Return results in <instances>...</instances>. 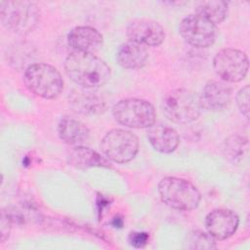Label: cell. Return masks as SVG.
<instances>
[{
  "label": "cell",
  "mask_w": 250,
  "mask_h": 250,
  "mask_svg": "<svg viewBox=\"0 0 250 250\" xmlns=\"http://www.w3.org/2000/svg\"><path fill=\"white\" fill-rule=\"evenodd\" d=\"M67 76L82 88L97 89L110 78V67L93 53L71 52L64 61Z\"/></svg>",
  "instance_id": "obj_1"
},
{
  "label": "cell",
  "mask_w": 250,
  "mask_h": 250,
  "mask_svg": "<svg viewBox=\"0 0 250 250\" xmlns=\"http://www.w3.org/2000/svg\"><path fill=\"white\" fill-rule=\"evenodd\" d=\"M157 190L161 200L179 211H191L198 207L201 194L198 188L188 180L165 177L158 183Z\"/></svg>",
  "instance_id": "obj_2"
},
{
  "label": "cell",
  "mask_w": 250,
  "mask_h": 250,
  "mask_svg": "<svg viewBox=\"0 0 250 250\" xmlns=\"http://www.w3.org/2000/svg\"><path fill=\"white\" fill-rule=\"evenodd\" d=\"M23 82L26 88L36 96L52 100L59 97L63 90V79L53 65L39 62L25 68Z\"/></svg>",
  "instance_id": "obj_3"
},
{
  "label": "cell",
  "mask_w": 250,
  "mask_h": 250,
  "mask_svg": "<svg viewBox=\"0 0 250 250\" xmlns=\"http://www.w3.org/2000/svg\"><path fill=\"white\" fill-rule=\"evenodd\" d=\"M40 12L30 1H1L0 20L2 25L15 33L27 34L38 24Z\"/></svg>",
  "instance_id": "obj_4"
},
{
  "label": "cell",
  "mask_w": 250,
  "mask_h": 250,
  "mask_svg": "<svg viewBox=\"0 0 250 250\" xmlns=\"http://www.w3.org/2000/svg\"><path fill=\"white\" fill-rule=\"evenodd\" d=\"M161 107L169 120L180 124L195 121L202 109L198 97L184 88L173 89L166 93L162 99Z\"/></svg>",
  "instance_id": "obj_5"
},
{
  "label": "cell",
  "mask_w": 250,
  "mask_h": 250,
  "mask_svg": "<svg viewBox=\"0 0 250 250\" xmlns=\"http://www.w3.org/2000/svg\"><path fill=\"white\" fill-rule=\"evenodd\" d=\"M114 119L130 128H148L155 122V109L153 105L142 99L129 98L117 102L112 107Z\"/></svg>",
  "instance_id": "obj_6"
},
{
  "label": "cell",
  "mask_w": 250,
  "mask_h": 250,
  "mask_svg": "<svg viewBox=\"0 0 250 250\" xmlns=\"http://www.w3.org/2000/svg\"><path fill=\"white\" fill-rule=\"evenodd\" d=\"M100 147L107 159L116 163H127L139 151V139L131 131L112 129L104 136Z\"/></svg>",
  "instance_id": "obj_7"
},
{
  "label": "cell",
  "mask_w": 250,
  "mask_h": 250,
  "mask_svg": "<svg viewBox=\"0 0 250 250\" xmlns=\"http://www.w3.org/2000/svg\"><path fill=\"white\" fill-rule=\"evenodd\" d=\"M213 67L223 81L236 83L247 75L249 61L244 52L233 48H225L215 55Z\"/></svg>",
  "instance_id": "obj_8"
},
{
  "label": "cell",
  "mask_w": 250,
  "mask_h": 250,
  "mask_svg": "<svg viewBox=\"0 0 250 250\" xmlns=\"http://www.w3.org/2000/svg\"><path fill=\"white\" fill-rule=\"evenodd\" d=\"M181 36L189 45L196 48H207L216 39V26L198 14H190L184 18L179 25Z\"/></svg>",
  "instance_id": "obj_9"
},
{
  "label": "cell",
  "mask_w": 250,
  "mask_h": 250,
  "mask_svg": "<svg viewBox=\"0 0 250 250\" xmlns=\"http://www.w3.org/2000/svg\"><path fill=\"white\" fill-rule=\"evenodd\" d=\"M129 41L144 46L156 47L165 39V31L160 23L152 20L137 19L129 22L126 28Z\"/></svg>",
  "instance_id": "obj_10"
},
{
  "label": "cell",
  "mask_w": 250,
  "mask_h": 250,
  "mask_svg": "<svg viewBox=\"0 0 250 250\" xmlns=\"http://www.w3.org/2000/svg\"><path fill=\"white\" fill-rule=\"evenodd\" d=\"M238 225V216L229 209H215L205 217L207 232L217 240L230 237L236 231Z\"/></svg>",
  "instance_id": "obj_11"
},
{
  "label": "cell",
  "mask_w": 250,
  "mask_h": 250,
  "mask_svg": "<svg viewBox=\"0 0 250 250\" xmlns=\"http://www.w3.org/2000/svg\"><path fill=\"white\" fill-rule=\"evenodd\" d=\"M198 99L201 108L219 111L229 105L231 99V88L225 82L212 80L204 85Z\"/></svg>",
  "instance_id": "obj_12"
},
{
  "label": "cell",
  "mask_w": 250,
  "mask_h": 250,
  "mask_svg": "<svg viewBox=\"0 0 250 250\" xmlns=\"http://www.w3.org/2000/svg\"><path fill=\"white\" fill-rule=\"evenodd\" d=\"M68 103L74 111L85 115L99 114L105 109V102L96 89H75L69 93Z\"/></svg>",
  "instance_id": "obj_13"
},
{
  "label": "cell",
  "mask_w": 250,
  "mask_h": 250,
  "mask_svg": "<svg viewBox=\"0 0 250 250\" xmlns=\"http://www.w3.org/2000/svg\"><path fill=\"white\" fill-rule=\"evenodd\" d=\"M102 33L92 26H76L67 34V44L72 52L93 53L103 45Z\"/></svg>",
  "instance_id": "obj_14"
},
{
  "label": "cell",
  "mask_w": 250,
  "mask_h": 250,
  "mask_svg": "<svg viewBox=\"0 0 250 250\" xmlns=\"http://www.w3.org/2000/svg\"><path fill=\"white\" fill-rule=\"evenodd\" d=\"M147 139L151 146L162 153H171L180 144L177 131L164 124H153L147 128Z\"/></svg>",
  "instance_id": "obj_15"
},
{
  "label": "cell",
  "mask_w": 250,
  "mask_h": 250,
  "mask_svg": "<svg viewBox=\"0 0 250 250\" xmlns=\"http://www.w3.org/2000/svg\"><path fill=\"white\" fill-rule=\"evenodd\" d=\"M148 52L142 44L128 41L122 44L116 52L117 63L126 69L142 68L147 62Z\"/></svg>",
  "instance_id": "obj_16"
},
{
  "label": "cell",
  "mask_w": 250,
  "mask_h": 250,
  "mask_svg": "<svg viewBox=\"0 0 250 250\" xmlns=\"http://www.w3.org/2000/svg\"><path fill=\"white\" fill-rule=\"evenodd\" d=\"M58 135L65 144L80 146L88 141L90 130L80 120L64 116L58 124Z\"/></svg>",
  "instance_id": "obj_17"
},
{
  "label": "cell",
  "mask_w": 250,
  "mask_h": 250,
  "mask_svg": "<svg viewBox=\"0 0 250 250\" xmlns=\"http://www.w3.org/2000/svg\"><path fill=\"white\" fill-rule=\"evenodd\" d=\"M67 161L70 166L77 169H88L92 167H109V162L96 150L83 146H74L67 155Z\"/></svg>",
  "instance_id": "obj_18"
},
{
  "label": "cell",
  "mask_w": 250,
  "mask_h": 250,
  "mask_svg": "<svg viewBox=\"0 0 250 250\" xmlns=\"http://www.w3.org/2000/svg\"><path fill=\"white\" fill-rule=\"evenodd\" d=\"M228 11V2L223 0L200 1L196 5V14L202 16L215 25L225 21Z\"/></svg>",
  "instance_id": "obj_19"
},
{
  "label": "cell",
  "mask_w": 250,
  "mask_h": 250,
  "mask_svg": "<svg viewBox=\"0 0 250 250\" xmlns=\"http://www.w3.org/2000/svg\"><path fill=\"white\" fill-rule=\"evenodd\" d=\"M248 140L239 135L228 137L222 144L221 150L225 158L231 163H239L247 152Z\"/></svg>",
  "instance_id": "obj_20"
},
{
  "label": "cell",
  "mask_w": 250,
  "mask_h": 250,
  "mask_svg": "<svg viewBox=\"0 0 250 250\" xmlns=\"http://www.w3.org/2000/svg\"><path fill=\"white\" fill-rule=\"evenodd\" d=\"M216 239L211 236L208 232L202 230H191L188 232L185 238L184 247L186 249H215Z\"/></svg>",
  "instance_id": "obj_21"
},
{
  "label": "cell",
  "mask_w": 250,
  "mask_h": 250,
  "mask_svg": "<svg viewBox=\"0 0 250 250\" xmlns=\"http://www.w3.org/2000/svg\"><path fill=\"white\" fill-rule=\"evenodd\" d=\"M249 95L250 87L249 85H245L237 92L235 97L237 107L246 119H249Z\"/></svg>",
  "instance_id": "obj_22"
},
{
  "label": "cell",
  "mask_w": 250,
  "mask_h": 250,
  "mask_svg": "<svg viewBox=\"0 0 250 250\" xmlns=\"http://www.w3.org/2000/svg\"><path fill=\"white\" fill-rule=\"evenodd\" d=\"M12 219L8 212L6 213L4 210L1 213V224H0V236L1 242H4L10 234L11 228H12Z\"/></svg>",
  "instance_id": "obj_23"
},
{
  "label": "cell",
  "mask_w": 250,
  "mask_h": 250,
  "mask_svg": "<svg viewBox=\"0 0 250 250\" xmlns=\"http://www.w3.org/2000/svg\"><path fill=\"white\" fill-rule=\"evenodd\" d=\"M148 240V234L146 232H132L129 236V242L136 248L144 247Z\"/></svg>",
  "instance_id": "obj_24"
}]
</instances>
